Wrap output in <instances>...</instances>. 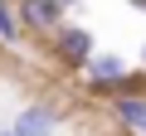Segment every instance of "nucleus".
Here are the masks:
<instances>
[{"mask_svg":"<svg viewBox=\"0 0 146 136\" xmlns=\"http://www.w3.org/2000/svg\"><path fill=\"white\" fill-rule=\"evenodd\" d=\"M44 53L54 58V68H63V73H83L88 68V58L98 53V44H93V29H83V24H58L49 39H44Z\"/></svg>","mask_w":146,"mask_h":136,"instance_id":"nucleus-1","label":"nucleus"},{"mask_svg":"<svg viewBox=\"0 0 146 136\" xmlns=\"http://www.w3.org/2000/svg\"><path fill=\"white\" fill-rule=\"evenodd\" d=\"M58 24H68V5L63 0H20V29L29 39H49Z\"/></svg>","mask_w":146,"mask_h":136,"instance_id":"nucleus-2","label":"nucleus"},{"mask_svg":"<svg viewBox=\"0 0 146 136\" xmlns=\"http://www.w3.org/2000/svg\"><path fill=\"white\" fill-rule=\"evenodd\" d=\"M58 121H63V112H58L49 97H39V102L20 107V117L10 121V131H15V136H58Z\"/></svg>","mask_w":146,"mask_h":136,"instance_id":"nucleus-3","label":"nucleus"},{"mask_svg":"<svg viewBox=\"0 0 146 136\" xmlns=\"http://www.w3.org/2000/svg\"><path fill=\"white\" fill-rule=\"evenodd\" d=\"M107 107H112V121H117L127 136H141V131H146V92H122V97H112Z\"/></svg>","mask_w":146,"mask_h":136,"instance_id":"nucleus-4","label":"nucleus"},{"mask_svg":"<svg viewBox=\"0 0 146 136\" xmlns=\"http://www.w3.org/2000/svg\"><path fill=\"white\" fill-rule=\"evenodd\" d=\"M20 39H25V29H20V0H0V44L15 49Z\"/></svg>","mask_w":146,"mask_h":136,"instance_id":"nucleus-5","label":"nucleus"},{"mask_svg":"<svg viewBox=\"0 0 146 136\" xmlns=\"http://www.w3.org/2000/svg\"><path fill=\"white\" fill-rule=\"evenodd\" d=\"M136 68H141V73H146V44H141V53H136Z\"/></svg>","mask_w":146,"mask_h":136,"instance_id":"nucleus-6","label":"nucleus"},{"mask_svg":"<svg viewBox=\"0 0 146 136\" xmlns=\"http://www.w3.org/2000/svg\"><path fill=\"white\" fill-rule=\"evenodd\" d=\"M127 5H136V10H146V0H127Z\"/></svg>","mask_w":146,"mask_h":136,"instance_id":"nucleus-7","label":"nucleus"},{"mask_svg":"<svg viewBox=\"0 0 146 136\" xmlns=\"http://www.w3.org/2000/svg\"><path fill=\"white\" fill-rule=\"evenodd\" d=\"M0 136H15V131H10V126H5V131H0Z\"/></svg>","mask_w":146,"mask_h":136,"instance_id":"nucleus-8","label":"nucleus"},{"mask_svg":"<svg viewBox=\"0 0 146 136\" xmlns=\"http://www.w3.org/2000/svg\"><path fill=\"white\" fill-rule=\"evenodd\" d=\"M0 49H5V44H0Z\"/></svg>","mask_w":146,"mask_h":136,"instance_id":"nucleus-9","label":"nucleus"},{"mask_svg":"<svg viewBox=\"0 0 146 136\" xmlns=\"http://www.w3.org/2000/svg\"><path fill=\"white\" fill-rule=\"evenodd\" d=\"M141 136H146V131H141Z\"/></svg>","mask_w":146,"mask_h":136,"instance_id":"nucleus-10","label":"nucleus"}]
</instances>
